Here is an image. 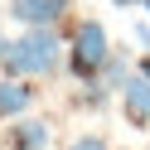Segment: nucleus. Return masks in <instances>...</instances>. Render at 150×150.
Here are the masks:
<instances>
[{
	"instance_id": "f8f14e48",
	"label": "nucleus",
	"mask_w": 150,
	"mask_h": 150,
	"mask_svg": "<svg viewBox=\"0 0 150 150\" xmlns=\"http://www.w3.org/2000/svg\"><path fill=\"white\" fill-rule=\"evenodd\" d=\"M111 5H116V10H136L140 0H111Z\"/></svg>"
},
{
	"instance_id": "423d86ee",
	"label": "nucleus",
	"mask_w": 150,
	"mask_h": 150,
	"mask_svg": "<svg viewBox=\"0 0 150 150\" xmlns=\"http://www.w3.org/2000/svg\"><path fill=\"white\" fill-rule=\"evenodd\" d=\"M34 102H39V87H34L29 78H5V73H0V121L24 116Z\"/></svg>"
},
{
	"instance_id": "9b49d317",
	"label": "nucleus",
	"mask_w": 150,
	"mask_h": 150,
	"mask_svg": "<svg viewBox=\"0 0 150 150\" xmlns=\"http://www.w3.org/2000/svg\"><path fill=\"white\" fill-rule=\"evenodd\" d=\"M10 49H15V39H0V68H5V58H10Z\"/></svg>"
},
{
	"instance_id": "7ed1b4c3",
	"label": "nucleus",
	"mask_w": 150,
	"mask_h": 150,
	"mask_svg": "<svg viewBox=\"0 0 150 150\" xmlns=\"http://www.w3.org/2000/svg\"><path fill=\"white\" fill-rule=\"evenodd\" d=\"M73 0H5V15L20 20L24 29H44V24H58L68 20Z\"/></svg>"
},
{
	"instance_id": "39448f33",
	"label": "nucleus",
	"mask_w": 150,
	"mask_h": 150,
	"mask_svg": "<svg viewBox=\"0 0 150 150\" xmlns=\"http://www.w3.org/2000/svg\"><path fill=\"white\" fill-rule=\"evenodd\" d=\"M116 97H121V111H126L131 126H136V131H150V78H145V73L136 68Z\"/></svg>"
},
{
	"instance_id": "1a4fd4ad",
	"label": "nucleus",
	"mask_w": 150,
	"mask_h": 150,
	"mask_svg": "<svg viewBox=\"0 0 150 150\" xmlns=\"http://www.w3.org/2000/svg\"><path fill=\"white\" fill-rule=\"evenodd\" d=\"M68 150H111V145H107V136H97V131H87V136L68 140Z\"/></svg>"
},
{
	"instance_id": "f257e3e1",
	"label": "nucleus",
	"mask_w": 150,
	"mask_h": 150,
	"mask_svg": "<svg viewBox=\"0 0 150 150\" xmlns=\"http://www.w3.org/2000/svg\"><path fill=\"white\" fill-rule=\"evenodd\" d=\"M63 58H68V44H63L58 24H44V29H24L20 39H15V49H10V58H5L0 73H5V78L39 82V78H58Z\"/></svg>"
},
{
	"instance_id": "ddd939ff",
	"label": "nucleus",
	"mask_w": 150,
	"mask_h": 150,
	"mask_svg": "<svg viewBox=\"0 0 150 150\" xmlns=\"http://www.w3.org/2000/svg\"><path fill=\"white\" fill-rule=\"evenodd\" d=\"M136 68H140V73H145V78H150V53H145V58H140V63H136Z\"/></svg>"
},
{
	"instance_id": "20e7f679",
	"label": "nucleus",
	"mask_w": 150,
	"mask_h": 150,
	"mask_svg": "<svg viewBox=\"0 0 150 150\" xmlns=\"http://www.w3.org/2000/svg\"><path fill=\"white\" fill-rule=\"evenodd\" d=\"M49 140H53V121H44V116L5 121V150H49Z\"/></svg>"
},
{
	"instance_id": "6e6552de",
	"label": "nucleus",
	"mask_w": 150,
	"mask_h": 150,
	"mask_svg": "<svg viewBox=\"0 0 150 150\" xmlns=\"http://www.w3.org/2000/svg\"><path fill=\"white\" fill-rule=\"evenodd\" d=\"M111 97H116V92H111V87H102V78H92V82H82V92L73 97V107H82V111H102Z\"/></svg>"
},
{
	"instance_id": "9d476101",
	"label": "nucleus",
	"mask_w": 150,
	"mask_h": 150,
	"mask_svg": "<svg viewBox=\"0 0 150 150\" xmlns=\"http://www.w3.org/2000/svg\"><path fill=\"white\" fill-rule=\"evenodd\" d=\"M136 39L145 44V53H150V20H145V24H136Z\"/></svg>"
},
{
	"instance_id": "4468645a",
	"label": "nucleus",
	"mask_w": 150,
	"mask_h": 150,
	"mask_svg": "<svg viewBox=\"0 0 150 150\" xmlns=\"http://www.w3.org/2000/svg\"><path fill=\"white\" fill-rule=\"evenodd\" d=\"M140 10H145V20H150V0H140Z\"/></svg>"
},
{
	"instance_id": "f03ea898",
	"label": "nucleus",
	"mask_w": 150,
	"mask_h": 150,
	"mask_svg": "<svg viewBox=\"0 0 150 150\" xmlns=\"http://www.w3.org/2000/svg\"><path fill=\"white\" fill-rule=\"evenodd\" d=\"M111 58V39H107V24L102 20H78L73 24V39H68V73L78 82L102 78V63Z\"/></svg>"
},
{
	"instance_id": "2eb2a0df",
	"label": "nucleus",
	"mask_w": 150,
	"mask_h": 150,
	"mask_svg": "<svg viewBox=\"0 0 150 150\" xmlns=\"http://www.w3.org/2000/svg\"><path fill=\"white\" fill-rule=\"evenodd\" d=\"M0 20H5V5H0Z\"/></svg>"
},
{
	"instance_id": "0eeeda50",
	"label": "nucleus",
	"mask_w": 150,
	"mask_h": 150,
	"mask_svg": "<svg viewBox=\"0 0 150 150\" xmlns=\"http://www.w3.org/2000/svg\"><path fill=\"white\" fill-rule=\"evenodd\" d=\"M131 73H136V68H131V58H126L121 49H111V58L102 63V87L121 92V87H126V78H131Z\"/></svg>"
}]
</instances>
